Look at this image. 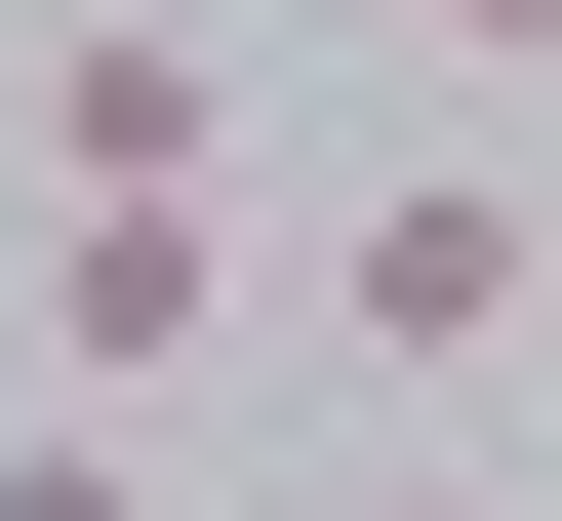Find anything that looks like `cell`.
Masks as SVG:
<instances>
[{
  "label": "cell",
  "instance_id": "52a82bcc",
  "mask_svg": "<svg viewBox=\"0 0 562 521\" xmlns=\"http://www.w3.org/2000/svg\"><path fill=\"white\" fill-rule=\"evenodd\" d=\"M0 401H41V321H0Z\"/></svg>",
  "mask_w": 562,
  "mask_h": 521
},
{
  "label": "cell",
  "instance_id": "7a4b0ae2",
  "mask_svg": "<svg viewBox=\"0 0 562 521\" xmlns=\"http://www.w3.org/2000/svg\"><path fill=\"white\" fill-rule=\"evenodd\" d=\"M522 281H562V201H522V161H402V201H322V321H362L402 401H442V361H522Z\"/></svg>",
  "mask_w": 562,
  "mask_h": 521
},
{
  "label": "cell",
  "instance_id": "8992f818",
  "mask_svg": "<svg viewBox=\"0 0 562 521\" xmlns=\"http://www.w3.org/2000/svg\"><path fill=\"white\" fill-rule=\"evenodd\" d=\"M322 521H482V482H322Z\"/></svg>",
  "mask_w": 562,
  "mask_h": 521
},
{
  "label": "cell",
  "instance_id": "3957f363",
  "mask_svg": "<svg viewBox=\"0 0 562 521\" xmlns=\"http://www.w3.org/2000/svg\"><path fill=\"white\" fill-rule=\"evenodd\" d=\"M41 201H241V81H201L161 0H81V41H41Z\"/></svg>",
  "mask_w": 562,
  "mask_h": 521
},
{
  "label": "cell",
  "instance_id": "6da1fadb",
  "mask_svg": "<svg viewBox=\"0 0 562 521\" xmlns=\"http://www.w3.org/2000/svg\"><path fill=\"white\" fill-rule=\"evenodd\" d=\"M0 321H41V401H201V361H241V201H41Z\"/></svg>",
  "mask_w": 562,
  "mask_h": 521
},
{
  "label": "cell",
  "instance_id": "5b68a950",
  "mask_svg": "<svg viewBox=\"0 0 562 521\" xmlns=\"http://www.w3.org/2000/svg\"><path fill=\"white\" fill-rule=\"evenodd\" d=\"M402 41H442V81H562V0H402Z\"/></svg>",
  "mask_w": 562,
  "mask_h": 521
},
{
  "label": "cell",
  "instance_id": "277c9868",
  "mask_svg": "<svg viewBox=\"0 0 562 521\" xmlns=\"http://www.w3.org/2000/svg\"><path fill=\"white\" fill-rule=\"evenodd\" d=\"M0 521H161V441L121 401H0Z\"/></svg>",
  "mask_w": 562,
  "mask_h": 521
}]
</instances>
